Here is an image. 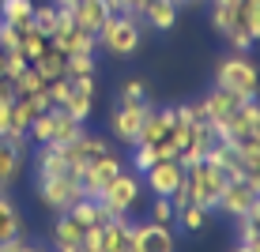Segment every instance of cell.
I'll use <instances>...</instances> for the list:
<instances>
[{
    "label": "cell",
    "instance_id": "cell-1",
    "mask_svg": "<svg viewBox=\"0 0 260 252\" xmlns=\"http://www.w3.org/2000/svg\"><path fill=\"white\" fill-rule=\"evenodd\" d=\"M140 42H143L140 15H128V12H113L98 30V49H106L110 57H132L140 49Z\"/></svg>",
    "mask_w": 260,
    "mask_h": 252
},
{
    "label": "cell",
    "instance_id": "cell-2",
    "mask_svg": "<svg viewBox=\"0 0 260 252\" xmlns=\"http://www.w3.org/2000/svg\"><path fill=\"white\" fill-rule=\"evenodd\" d=\"M226 181H230V177L222 173L219 166H211L208 158L185 166V192H189L192 203L208 207V211H215V207H219V196H222V188H226Z\"/></svg>",
    "mask_w": 260,
    "mask_h": 252
},
{
    "label": "cell",
    "instance_id": "cell-3",
    "mask_svg": "<svg viewBox=\"0 0 260 252\" xmlns=\"http://www.w3.org/2000/svg\"><path fill=\"white\" fill-rule=\"evenodd\" d=\"M215 87L234 91L241 98H256L260 94V68L245 57V53H234V57H226V60L215 64Z\"/></svg>",
    "mask_w": 260,
    "mask_h": 252
},
{
    "label": "cell",
    "instance_id": "cell-4",
    "mask_svg": "<svg viewBox=\"0 0 260 252\" xmlns=\"http://www.w3.org/2000/svg\"><path fill=\"white\" fill-rule=\"evenodd\" d=\"M147 110H151V102H128V98H117V102H113V113H110V136L117 143H124V147H136Z\"/></svg>",
    "mask_w": 260,
    "mask_h": 252
},
{
    "label": "cell",
    "instance_id": "cell-5",
    "mask_svg": "<svg viewBox=\"0 0 260 252\" xmlns=\"http://www.w3.org/2000/svg\"><path fill=\"white\" fill-rule=\"evenodd\" d=\"M106 207V214H132V207H136L143 200V181H140V173H128V169H121L117 177H113L110 185H106V192L98 196Z\"/></svg>",
    "mask_w": 260,
    "mask_h": 252
},
{
    "label": "cell",
    "instance_id": "cell-6",
    "mask_svg": "<svg viewBox=\"0 0 260 252\" xmlns=\"http://www.w3.org/2000/svg\"><path fill=\"white\" fill-rule=\"evenodd\" d=\"M38 185V196L42 203L49 207L53 214L57 211H68L76 200H83V188H79V177L76 173H60V177H34Z\"/></svg>",
    "mask_w": 260,
    "mask_h": 252
},
{
    "label": "cell",
    "instance_id": "cell-7",
    "mask_svg": "<svg viewBox=\"0 0 260 252\" xmlns=\"http://www.w3.org/2000/svg\"><path fill=\"white\" fill-rule=\"evenodd\" d=\"M121 158H117V151H110V155H102V158H94V162H87L83 169H79V188H83V196H91V200H98V196L106 192V185L113 181V177L121 173Z\"/></svg>",
    "mask_w": 260,
    "mask_h": 252
},
{
    "label": "cell",
    "instance_id": "cell-8",
    "mask_svg": "<svg viewBox=\"0 0 260 252\" xmlns=\"http://www.w3.org/2000/svg\"><path fill=\"white\" fill-rule=\"evenodd\" d=\"M49 46L57 49V53H64V57H68V53H98V34L83 30V26H76L68 12H60V26L53 30Z\"/></svg>",
    "mask_w": 260,
    "mask_h": 252
},
{
    "label": "cell",
    "instance_id": "cell-9",
    "mask_svg": "<svg viewBox=\"0 0 260 252\" xmlns=\"http://www.w3.org/2000/svg\"><path fill=\"white\" fill-rule=\"evenodd\" d=\"M143 181H147L151 196H166V200H170V196L185 185V166L177 158H158L155 166L143 173Z\"/></svg>",
    "mask_w": 260,
    "mask_h": 252
},
{
    "label": "cell",
    "instance_id": "cell-10",
    "mask_svg": "<svg viewBox=\"0 0 260 252\" xmlns=\"http://www.w3.org/2000/svg\"><path fill=\"white\" fill-rule=\"evenodd\" d=\"M132 252H174V230L158 222H132Z\"/></svg>",
    "mask_w": 260,
    "mask_h": 252
},
{
    "label": "cell",
    "instance_id": "cell-11",
    "mask_svg": "<svg viewBox=\"0 0 260 252\" xmlns=\"http://www.w3.org/2000/svg\"><path fill=\"white\" fill-rule=\"evenodd\" d=\"M23 166H26V139L0 136V192H8V188L19 181Z\"/></svg>",
    "mask_w": 260,
    "mask_h": 252
},
{
    "label": "cell",
    "instance_id": "cell-12",
    "mask_svg": "<svg viewBox=\"0 0 260 252\" xmlns=\"http://www.w3.org/2000/svg\"><path fill=\"white\" fill-rule=\"evenodd\" d=\"M113 151V139L110 136H98V132H83L79 139H72L68 147H64V155H68V162L76 169H83L87 162H94V158H102V155H110Z\"/></svg>",
    "mask_w": 260,
    "mask_h": 252
},
{
    "label": "cell",
    "instance_id": "cell-13",
    "mask_svg": "<svg viewBox=\"0 0 260 252\" xmlns=\"http://www.w3.org/2000/svg\"><path fill=\"white\" fill-rule=\"evenodd\" d=\"M57 110H64L68 117H76V121L87 124V121H91V113H94V79H72L68 98L57 105Z\"/></svg>",
    "mask_w": 260,
    "mask_h": 252
},
{
    "label": "cell",
    "instance_id": "cell-14",
    "mask_svg": "<svg viewBox=\"0 0 260 252\" xmlns=\"http://www.w3.org/2000/svg\"><path fill=\"white\" fill-rule=\"evenodd\" d=\"M253 203H256V188L249 185L245 177H238V181H226V188H222L219 207H215V211H222V214H230V219H238V214L253 211Z\"/></svg>",
    "mask_w": 260,
    "mask_h": 252
},
{
    "label": "cell",
    "instance_id": "cell-15",
    "mask_svg": "<svg viewBox=\"0 0 260 252\" xmlns=\"http://www.w3.org/2000/svg\"><path fill=\"white\" fill-rule=\"evenodd\" d=\"M102 252H132V219L113 214L102 222Z\"/></svg>",
    "mask_w": 260,
    "mask_h": 252
},
{
    "label": "cell",
    "instance_id": "cell-16",
    "mask_svg": "<svg viewBox=\"0 0 260 252\" xmlns=\"http://www.w3.org/2000/svg\"><path fill=\"white\" fill-rule=\"evenodd\" d=\"M241 102H249V98H241V94H234V91H222V87H211V91L200 98L204 113H208V124L222 121V117H230Z\"/></svg>",
    "mask_w": 260,
    "mask_h": 252
},
{
    "label": "cell",
    "instance_id": "cell-17",
    "mask_svg": "<svg viewBox=\"0 0 260 252\" xmlns=\"http://www.w3.org/2000/svg\"><path fill=\"white\" fill-rule=\"evenodd\" d=\"M68 15H72V23H76V26H83V30L98 34V30H102V23L110 19L113 12H110V4H106V0H79Z\"/></svg>",
    "mask_w": 260,
    "mask_h": 252
},
{
    "label": "cell",
    "instance_id": "cell-18",
    "mask_svg": "<svg viewBox=\"0 0 260 252\" xmlns=\"http://www.w3.org/2000/svg\"><path fill=\"white\" fill-rule=\"evenodd\" d=\"M140 19L151 26V30H174L177 23V4L174 0H147L140 8Z\"/></svg>",
    "mask_w": 260,
    "mask_h": 252
},
{
    "label": "cell",
    "instance_id": "cell-19",
    "mask_svg": "<svg viewBox=\"0 0 260 252\" xmlns=\"http://www.w3.org/2000/svg\"><path fill=\"white\" fill-rule=\"evenodd\" d=\"M83 233H87V226L72 211H57V222H53V248H60V245H83Z\"/></svg>",
    "mask_w": 260,
    "mask_h": 252
},
{
    "label": "cell",
    "instance_id": "cell-20",
    "mask_svg": "<svg viewBox=\"0 0 260 252\" xmlns=\"http://www.w3.org/2000/svg\"><path fill=\"white\" fill-rule=\"evenodd\" d=\"M23 233V214H19V207H15V200L8 192H0V245L4 241H12V237H19Z\"/></svg>",
    "mask_w": 260,
    "mask_h": 252
},
{
    "label": "cell",
    "instance_id": "cell-21",
    "mask_svg": "<svg viewBox=\"0 0 260 252\" xmlns=\"http://www.w3.org/2000/svg\"><path fill=\"white\" fill-rule=\"evenodd\" d=\"M83 121H76V117H68L64 110H53V143L57 147H68L72 139H79L83 136Z\"/></svg>",
    "mask_w": 260,
    "mask_h": 252
},
{
    "label": "cell",
    "instance_id": "cell-22",
    "mask_svg": "<svg viewBox=\"0 0 260 252\" xmlns=\"http://www.w3.org/2000/svg\"><path fill=\"white\" fill-rule=\"evenodd\" d=\"M230 147H234V155L241 162V169H245V177H256L260 173V139L256 136H241V139L230 143Z\"/></svg>",
    "mask_w": 260,
    "mask_h": 252
},
{
    "label": "cell",
    "instance_id": "cell-23",
    "mask_svg": "<svg viewBox=\"0 0 260 252\" xmlns=\"http://www.w3.org/2000/svg\"><path fill=\"white\" fill-rule=\"evenodd\" d=\"M0 19L15 26H34V0H0Z\"/></svg>",
    "mask_w": 260,
    "mask_h": 252
},
{
    "label": "cell",
    "instance_id": "cell-24",
    "mask_svg": "<svg viewBox=\"0 0 260 252\" xmlns=\"http://www.w3.org/2000/svg\"><path fill=\"white\" fill-rule=\"evenodd\" d=\"M208 219H211L208 207H200V203H185L181 211L174 214V226H181L185 233H200L204 226H208Z\"/></svg>",
    "mask_w": 260,
    "mask_h": 252
},
{
    "label": "cell",
    "instance_id": "cell-25",
    "mask_svg": "<svg viewBox=\"0 0 260 252\" xmlns=\"http://www.w3.org/2000/svg\"><path fill=\"white\" fill-rule=\"evenodd\" d=\"M72 214H76L83 226H98V222H106L110 214H106V207H102V200H91V196H83V200H76L68 207Z\"/></svg>",
    "mask_w": 260,
    "mask_h": 252
},
{
    "label": "cell",
    "instance_id": "cell-26",
    "mask_svg": "<svg viewBox=\"0 0 260 252\" xmlns=\"http://www.w3.org/2000/svg\"><path fill=\"white\" fill-rule=\"evenodd\" d=\"M94 71H98L94 53H68L64 57V76L72 79H94Z\"/></svg>",
    "mask_w": 260,
    "mask_h": 252
},
{
    "label": "cell",
    "instance_id": "cell-27",
    "mask_svg": "<svg viewBox=\"0 0 260 252\" xmlns=\"http://www.w3.org/2000/svg\"><path fill=\"white\" fill-rule=\"evenodd\" d=\"M30 68L38 71L46 83H49V79H60V76H64V53H57V49L49 46V49H46V53H42V57L30 64Z\"/></svg>",
    "mask_w": 260,
    "mask_h": 252
},
{
    "label": "cell",
    "instance_id": "cell-28",
    "mask_svg": "<svg viewBox=\"0 0 260 252\" xmlns=\"http://www.w3.org/2000/svg\"><path fill=\"white\" fill-rule=\"evenodd\" d=\"M57 26H60V8L53 4V0H49V4H38V8H34V30H38V34L53 38V30H57Z\"/></svg>",
    "mask_w": 260,
    "mask_h": 252
},
{
    "label": "cell",
    "instance_id": "cell-29",
    "mask_svg": "<svg viewBox=\"0 0 260 252\" xmlns=\"http://www.w3.org/2000/svg\"><path fill=\"white\" fill-rule=\"evenodd\" d=\"M46 49H49V38H46V34H38L34 26L23 34V42H19V57H23V60H30V64H34V60H38Z\"/></svg>",
    "mask_w": 260,
    "mask_h": 252
},
{
    "label": "cell",
    "instance_id": "cell-30",
    "mask_svg": "<svg viewBox=\"0 0 260 252\" xmlns=\"http://www.w3.org/2000/svg\"><path fill=\"white\" fill-rule=\"evenodd\" d=\"M238 19L260 42V0H238Z\"/></svg>",
    "mask_w": 260,
    "mask_h": 252
},
{
    "label": "cell",
    "instance_id": "cell-31",
    "mask_svg": "<svg viewBox=\"0 0 260 252\" xmlns=\"http://www.w3.org/2000/svg\"><path fill=\"white\" fill-rule=\"evenodd\" d=\"M238 245H249V241H256L260 237V211L253 207V211H245V214H238Z\"/></svg>",
    "mask_w": 260,
    "mask_h": 252
},
{
    "label": "cell",
    "instance_id": "cell-32",
    "mask_svg": "<svg viewBox=\"0 0 260 252\" xmlns=\"http://www.w3.org/2000/svg\"><path fill=\"white\" fill-rule=\"evenodd\" d=\"M158 162V151L151 147V143H136V147H132V158H128V166H132V173H147L151 166H155Z\"/></svg>",
    "mask_w": 260,
    "mask_h": 252
},
{
    "label": "cell",
    "instance_id": "cell-33",
    "mask_svg": "<svg viewBox=\"0 0 260 252\" xmlns=\"http://www.w3.org/2000/svg\"><path fill=\"white\" fill-rule=\"evenodd\" d=\"M12 91H15V98H26V94H38V91H46V79L38 76L34 68H26L19 79H12Z\"/></svg>",
    "mask_w": 260,
    "mask_h": 252
},
{
    "label": "cell",
    "instance_id": "cell-34",
    "mask_svg": "<svg viewBox=\"0 0 260 252\" xmlns=\"http://www.w3.org/2000/svg\"><path fill=\"white\" fill-rule=\"evenodd\" d=\"M26 139H34V143H53V110H46V113L34 117L30 128H26Z\"/></svg>",
    "mask_w": 260,
    "mask_h": 252
},
{
    "label": "cell",
    "instance_id": "cell-35",
    "mask_svg": "<svg viewBox=\"0 0 260 252\" xmlns=\"http://www.w3.org/2000/svg\"><path fill=\"white\" fill-rule=\"evenodd\" d=\"M26 30H30V26H15V23L0 19V49H4V53H19V42H23Z\"/></svg>",
    "mask_w": 260,
    "mask_h": 252
},
{
    "label": "cell",
    "instance_id": "cell-36",
    "mask_svg": "<svg viewBox=\"0 0 260 252\" xmlns=\"http://www.w3.org/2000/svg\"><path fill=\"white\" fill-rule=\"evenodd\" d=\"M174 203H170L166 200V196H151V214H147V219L151 222H158V226H174Z\"/></svg>",
    "mask_w": 260,
    "mask_h": 252
},
{
    "label": "cell",
    "instance_id": "cell-37",
    "mask_svg": "<svg viewBox=\"0 0 260 252\" xmlns=\"http://www.w3.org/2000/svg\"><path fill=\"white\" fill-rule=\"evenodd\" d=\"M117 98H128V102H151V91L143 79H128V83H121Z\"/></svg>",
    "mask_w": 260,
    "mask_h": 252
},
{
    "label": "cell",
    "instance_id": "cell-38",
    "mask_svg": "<svg viewBox=\"0 0 260 252\" xmlns=\"http://www.w3.org/2000/svg\"><path fill=\"white\" fill-rule=\"evenodd\" d=\"M0 252H49V248H46V245H38V241H26L23 233H19V237L4 241V245H0Z\"/></svg>",
    "mask_w": 260,
    "mask_h": 252
},
{
    "label": "cell",
    "instance_id": "cell-39",
    "mask_svg": "<svg viewBox=\"0 0 260 252\" xmlns=\"http://www.w3.org/2000/svg\"><path fill=\"white\" fill-rule=\"evenodd\" d=\"M26 68H30V60H23L19 53H8V57H4V79H8V83H12V79H19Z\"/></svg>",
    "mask_w": 260,
    "mask_h": 252
},
{
    "label": "cell",
    "instance_id": "cell-40",
    "mask_svg": "<svg viewBox=\"0 0 260 252\" xmlns=\"http://www.w3.org/2000/svg\"><path fill=\"white\" fill-rule=\"evenodd\" d=\"M110 4V12H128V15H140V8L147 4V0H106Z\"/></svg>",
    "mask_w": 260,
    "mask_h": 252
},
{
    "label": "cell",
    "instance_id": "cell-41",
    "mask_svg": "<svg viewBox=\"0 0 260 252\" xmlns=\"http://www.w3.org/2000/svg\"><path fill=\"white\" fill-rule=\"evenodd\" d=\"M0 136H12V102H0Z\"/></svg>",
    "mask_w": 260,
    "mask_h": 252
},
{
    "label": "cell",
    "instance_id": "cell-42",
    "mask_svg": "<svg viewBox=\"0 0 260 252\" xmlns=\"http://www.w3.org/2000/svg\"><path fill=\"white\" fill-rule=\"evenodd\" d=\"M249 136H256V139H260V98L253 102V124H249Z\"/></svg>",
    "mask_w": 260,
    "mask_h": 252
},
{
    "label": "cell",
    "instance_id": "cell-43",
    "mask_svg": "<svg viewBox=\"0 0 260 252\" xmlns=\"http://www.w3.org/2000/svg\"><path fill=\"white\" fill-rule=\"evenodd\" d=\"M0 102H15V91H12V83H8L4 76H0Z\"/></svg>",
    "mask_w": 260,
    "mask_h": 252
},
{
    "label": "cell",
    "instance_id": "cell-44",
    "mask_svg": "<svg viewBox=\"0 0 260 252\" xmlns=\"http://www.w3.org/2000/svg\"><path fill=\"white\" fill-rule=\"evenodd\" d=\"M53 4H57V8H60V12H72V8H76V4H79V0H53Z\"/></svg>",
    "mask_w": 260,
    "mask_h": 252
},
{
    "label": "cell",
    "instance_id": "cell-45",
    "mask_svg": "<svg viewBox=\"0 0 260 252\" xmlns=\"http://www.w3.org/2000/svg\"><path fill=\"white\" fill-rule=\"evenodd\" d=\"M57 252H91V248H87V245H60Z\"/></svg>",
    "mask_w": 260,
    "mask_h": 252
},
{
    "label": "cell",
    "instance_id": "cell-46",
    "mask_svg": "<svg viewBox=\"0 0 260 252\" xmlns=\"http://www.w3.org/2000/svg\"><path fill=\"white\" fill-rule=\"evenodd\" d=\"M174 4H177V8H181V4H200V0H174Z\"/></svg>",
    "mask_w": 260,
    "mask_h": 252
},
{
    "label": "cell",
    "instance_id": "cell-47",
    "mask_svg": "<svg viewBox=\"0 0 260 252\" xmlns=\"http://www.w3.org/2000/svg\"><path fill=\"white\" fill-rule=\"evenodd\" d=\"M234 252H249V245H234Z\"/></svg>",
    "mask_w": 260,
    "mask_h": 252
},
{
    "label": "cell",
    "instance_id": "cell-48",
    "mask_svg": "<svg viewBox=\"0 0 260 252\" xmlns=\"http://www.w3.org/2000/svg\"><path fill=\"white\" fill-rule=\"evenodd\" d=\"M253 207H256V211H260V192H256V203H253Z\"/></svg>",
    "mask_w": 260,
    "mask_h": 252
}]
</instances>
